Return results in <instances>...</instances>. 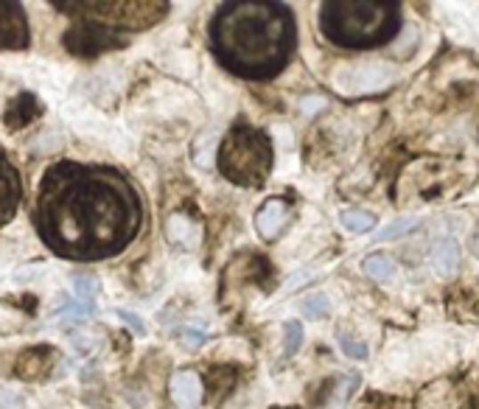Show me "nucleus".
<instances>
[{
	"instance_id": "18",
	"label": "nucleus",
	"mask_w": 479,
	"mask_h": 409,
	"mask_svg": "<svg viewBox=\"0 0 479 409\" xmlns=\"http://www.w3.org/2000/svg\"><path fill=\"white\" fill-rule=\"evenodd\" d=\"M95 311V306H93V300H82V303H65L56 315L60 317H73V320H82V317H90Z\"/></svg>"
},
{
	"instance_id": "7",
	"label": "nucleus",
	"mask_w": 479,
	"mask_h": 409,
	"mask_svg": "<svg viewBox=\"0 0 479 409\" xmlns=\"http://www.w3.org/2000/svg\"><path fill=\"white\" fill-rule=\"evenodd\" d=\"M28 20L20 4L0 0V48H28Z\"/></svg>"
},
{
	"instance_id": "19",
	"label": "nucleus",
	"mask_w": 479,
	"mask_h": 409,
	"mask_svg": "<svg viewBox=\"0 0 479 409\" xmlns=\"http://www.w3.org/2000/svg\"><path fill=\"white\" fill-rule=\"evenodd\" d=\"M300 342H303V325L297 320H289L286 323V356H295Z\"/></svg>"
},
{
	"instance_id": "3",
	"label": "nucleus",
	"mask_w": 479,
	"mask_h": 409,
	"mask_svg": "<svg viewBox=\"0 0 479 409\" xmlns=\"http://www.w3.org/2000/svg\"><path fill=\"white\" fill-rule=\"evenodd\" d=\"M401 29L398 4L376 0H331L320 6V31L339 48H378L390 43Z\"/></svg>"
},
{
	"instance_id": "22",
	"label": "nucleus",
	"mask_w": 479,
	"mask_h": 409,
	"mask_svg": "<svg viewBox=\"0 0 479 409\" xmlns=\"http://www.w3.org/2000/svg\"><path fill=\"white\" fill-rule=\"evenodd\" d=\"M118 317H121V320H126L132 328L138 331V334H143V320H138L135 315H129V311H118Z\"/></svg>"
},
{
	"instance_id": "20",
	"label": "nucleus",
	"mask_w": 479,
	"mask_h": 409,
	"mask_svg": "<svg viewBox=\"0 0 479 409\" xmlns=\"http://www.w3.org/2000/svg\"><path fill=\"white\" fill-rule=\"evenodd\" d=\"M415 225H418L415 219H398V222H393V225H387L385 230H381L378 236H376V241H390V239H398L401 233L410 230V227H415Z\"/></svg>"
},
{
	"instance_id": "4",
	"label": "nucleus",
	"mask_w": 479,
	"mask_h": 409,
	"mask_svg": "<svg viewBox=\"0 0 479 409\" xmlns=\"http://www.w3.org/2000/svg\"><path fill=\"white\" fill-rule=\"evenodd\" d=\"M272 141L270 135L250 127L247 121L233 124L219 146V171L233 185L258 188L272 171Z\"/></svg>"
},
{
	"instance_id": "11",
	"label": "nucleus",
	"mask_w": 479,
	"mask_h": 409,
	"mask_svg": "<svg viewBox=\"0 0 479 409\" xmlns=\"http://www.w3.org/2000/svg\"><path fill=\"white\" fill-rule=\"evenodd\" d=\"M171 398L180 409H197L202 404V381L197 373H177L171 381Z\"/></svg>"
},
{
	"instance_id": "21",
	"label": "nucleus",
	"mask_w": 479,
	"mask_h": 409,
	"mask_svg": "<svg viewBox=\"0 0 479 409\" xmlns=\"http://www.w3.org/2000/svg\"><path fill=\"white\" fill-rule=\"evenodd\" d=\"M76 291L85 295V300H93V291H95V283L90 278H76Z\"/></svg>"
},
{
	"instance_id": "16",
	"label": "nucleus",
	"mask_w": 479,
	"mask_h": 409,
	"mask_svg": "<svg viewBox=\"0 0 479 409\" xmlns=\"http://www.w3.org/2000/svg\"><path fill=\"white\" fill-rule=\"evenodd\" d=\"M337 339H339L342 350H345V354H348L351 359H356V362H365V359H368V345H365V342H359V339L348 337L345 331H339Z\"/></svg>"
},
{
	"instance_id": "13",
	"label": "nucleus",
	"mask_w": 479,
	"mask_h": 409,
	"mask_svg": "<svg viewBox=\"0 0 479 409\" xmlns=\"http://www.w3.org/2000/svg\"><path fill=\"white\" fill-rule=\"evenodd\" d=\"M432 266L440 275H454L459 266V247L451 239H440L432 247Z\"/></svg>"
},
{
	"instance_id": "9",
	"label": "nucleus",
	"mask_w": 479,
	"mask_h": 409,
	"mask_svg": "<svg viewBox=\"0 0 479 409\" xmlns=\"http://www.w3.org/2000/svg\"><path fill=\"white\" fill-rule=\"evenodd\" d=\"M286 222H289V208L283 200H266L256 213V230L264 239H275Z\"/></svg>"
},
{
	"instance_id": "6",
	"label": "nucleus",
	"mask_w": 479,
	"mask_h": 409,
	"mask_svg": "<svg viewBox=\"0 0 479 409\" xmlns=\"http://www.w3.org/2000/svg\"><path fill=\"white\" fill-rule=\"evenodd\" d=\"M126 43V37L121 31H112L101 23L93 20H82L76 23L68 34H65V48L76 56H95L112 48H121Z\"/></svg>"
},
{
	"instance_id": "14",
	"label": "nucleus",
	"mask_w": 479,
	"mask_h": 409,
	"mask_svg": "<svg viewBox=\"0 0 479 409\" xmlns=\"http://www.w3.org/2000/svg\"><path fill=\"white\" fill-rule=\"evenodd\" d=\"M342 225H345V230L368 233V230L376 227V217L368 210H348V213H342Z\"/></svg>"
},
{
	"instance_id": "12",
	"label": "nucleus",
	"mask_w": 479,
	"mask_h": 409,
	"mask_svg": "<svg viewBox=\"0 0 479 409\" xmlns=\"http://www.w3.org/2000/svg\"><path fill=\"white\" fill-rule=\"evenodd\" d=\"M40 112H43V107H40V102H37V95L20 93V95H17V99L6 107V127H9V129H20V127L31 124Z\"/></svg>"
},
{
	"instance_id": "10",
	"label": "nucleus",
	"mask_w": 479,
	"mask_h": 409,
	"mask_svg": "<svg viewBox=\"0 0 479 409\" xmlns=\"http://www.w3.org/2000/svg\"><path fill=\"white\" fill-rule=\"evenodd\" d=\"M53 364V354L51 348L45 345H37L31 350H26V354L17 359V376L26 379V381H40L48 376V370Z\"/></svg>"
},
{
	"instance_id": "8",
	"label": "nucleus",
	"mask_w": 479,
	"mask_h": 409,
	"mask_svg": "<svg viewBox=\"0 0 479 409\" xmlns=\"http://www.w3.org/2000/svg\"><path fill=\"white\" fill-rule=\"evenodd\" d=\"M17 205H20V177L0 149V227L14 217Z\"/></svg>"
},
{
	"instance_id": "5",
	"label": "nucleus",
	"mask_w": 479,
	"mask_h": 409,
	"mask_svg": "<svg viewBox=\"0 0 479 409\" xmlns=\"http://www.w3.org/2000/svg\"><path fill=\"white\" fill-rule=\"evenodd\" d=\"M51 6L65 9L82 20L101 23L112 31H141L155 26L160 17H166L168 4H68V0H53Z\"/></svg>"
},
{
	"instance_id": "15",
	"label": "nucleus",
	"mask_w": 479,
	"mask_h": 409,
	"mask_svg": "<svg viewBox=\"0 0 479 409\" xmlns=\"http://www.w3.org/2000/svg\"><path fill=\"white\" fill-rule=\"evenodd\" d=\"M365 272H368L370 278H376V281H390L395 275V264L387 256H370L365 261Z\"/></svg>"
},
{
	"instance_id": "2",
	"label": "nucleus",
	"mask_w": 479,
	"mask_h": 409,
	"mask_svg": "<svg viewBox=\"0 0 479 409\" xmlns=\"http://www.w3.org/2000/svg\"><path fill=\"white\" fill-rule=\"evenodd\" d=\"M295 48L297 29L286 4H224L210 23V51L241 79H272L289 65Z\"/></svg>"
},
{
	"instance_id": "17",
	"label": "nucleus",
	"mask_w": 479,
	"mask_h": 409,
	"mask_svg": "<svg viewBox=\"0 0 479 409\" xmlns=\"http://www.w3.org/2000/svg\"><path fill=\"white\" fill-rule=\"evenodd\" d=\"M303 315L312 317V320H322L325 315H329V298L325 295H312L303 300Z\"/></svg>"
},
{
	"instance_id": "1",
	"label": "nucleus",
	"mask_w": 479,
	"mask_h": 409,
	"mask_svg": "<svg viewBox=\"0 0 479 409\" xmlns=\"http://www.w3.org/2000/svg\"><path fill=\"white\" fill-rule=\"evenodd\" d=\"M143 225L138 191L110 166L56 163L45 171L34 227L65 261H104L135 241Z\"/></svg>"
}]
</instances>
